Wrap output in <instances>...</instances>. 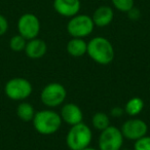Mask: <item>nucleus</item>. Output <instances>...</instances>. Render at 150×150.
<instances>
[{"mask_svg": "<svg viewBox=\"0 0 150 150\" xmlns=\"http://www.w3.org/2000/svg\"><path fill=\"white\" fill-rule=\"evenodd\" d=\"M26 56L30 59H40L47 52V45L45 41L40 38H33V39L27 40V44L24 50Z\"/></svg>", "mask_w": 150, "mask_h": 150, "instance_id": "nucleus-13", "label": "nucleus"}, {"mask_svg": "<svg viewBox=\"0 0 150 150\" xmlns=\"http://www.w3.org/2000/svg\"><path fill=\"white\" fill-rule=\"evenodd\" d=\"M8 30V21L3 15L0 13V36L4 35Z\"/></svg>", "mask_w": 150, "mask_h": 150, "instance_id": "nucleus-21", "label": "nucleus"}, {"mask_svg": "<svg viewBox=\"0 0 150 150\" xmlns=\"http://www.w3.org/2000/svg\"><path fill=\"white\" fill-rule=\"evenodd\" d=\"M86 54L95 63L103 66L110 64L115 56L112 43L102 36H96L88 42Z\"/></svg>", "mask_w": 150, "mask_h": 150, "instance_id": "nucleus-1", "label": "nucleus"}, {"mask_svg": "<svg viewBox=\"0 0 150 150\" xmlns=\"http://www.w3.org/2000/svg\"><path fill=\"white\" fill-rule=\"evenodd\" d=\"M26 44H27V40L20 34L13 36L9 40V47H11V50L16 52H23L26 47Z\"/></svg>", "mask_w": 150, "mask_h": 150, "instance_id": "nucleus-18", "label": "nucleus"}, {"mask_svg": "<svg viewBox=\"0 0 150 150\" xmlns=\"http://www.w3.org/2000/svg\"><path fill=\"white\" fill-rule=\"evenodd\" d=\"M123 113H125V109L120 108V107H114V108H112V110H111L110 114L112 115L113 117H118V116H121Z\"/></svg>", "mask_w": 150, "mask_h": 150, "instance_id": "nucleus-23", "label": "nucleus"}, {"mask_svg": "<svg viewBox=\"0 0 150 150\" xmlns=\"http://www.w3.org/2000/svg\"><path fill=\"white\" fill-rule=\"evenodd\" d=\"M18 31L26 40L37 37L40 32V21L37 16L31 13L22 15L18 21Z\"/></svg>", "mask_w": 150, "mask_h": 150, "instance_id": "nucleus-8", "label": "nucleus"}, {"mask_svg": "<svg viewBox=\"0 0 150 150\" xmlns=\"http://www.w3.org/2000/svg\"><path fill=\"white\" fill-rule=\"evenodd\" d=\"M123 138L120 129L109 125L101 132L98 139L99 150H120L123 144Z\"/></svg>", "mask_w": 150, "mask_h": 150, "instance_id": "nucleus-7", "label": "nucleus"}, {"mask_svg": "<svg viewBox=\"0 0 150 150\" xmlns=\"http://www.w3.org/2000/svg\"><path fill=\"white\" fill-rule=\"evenodd\" d=\"M60 116L62 121L66 122L69 125H75L77 123L82 122L83 113L79 106L74 103H66L62 106L60 112Z\"/></svg>", "mask_w": 150, "mask_h": 150, "instance_id": "nucleus-11", "label": "nucleus"}, {"mask_svg": "<svg viewBox=\"0 0 150 150\" xmlns=\"http://www.w3.org/2000/svg\"><path fill=\"white\" fill-rule=\"evenodd\" d=\"M120 150H131V149H120Z\"/></svg>", "mask_w": 150, "mask_h": 150, "instance_id": "nucleus-25", "label": "nucleus"}, {"mask_svg": "<svg viewBox=\"0 0 150 150\" xmlns=\"http://www.w3.org/2000/svg\"><path fill=\"white\" fill-rule=\"evenodd\" d=\"M134 150H150V136H144L135 141Z\"/></svg>", "mask_w": 150, "mask_h": 150, "instance_id": "nucleus-20", "label": "nucleus"}, {"mask_svg": "<svg viewBox=\"0 0 150 150\" xmlns=\"http://www.w3.org/2000/svg\"><path fill=\"white\" fill-rule=\"evenodd\" d=\"M88 50V42L84 38H74L72 37L66 45V50L71 57L80 58L86 54Z\"/></svg>", "mask_w": 150, "mask_h": 150, "instance_id": "nucleus-14", "label": "nucleus"}, {"mask_svg": "<svg viewBox=\"0 0 150 150\" xmlns=\"http://www.w3.org/2000/svg\"><path fill=\"white\" fill-rule=\"evenodd\" d=\"M82 150H98V149H95V148H92V147H86V148H84V149H82Z\"/></svg>", "mask_w": 150, "mask_h": 150, "instance_id": "nucleus-24", "label": "nucleus"}, {"mask_svg": "<svg viewBox=\"0 0 150 150\" xmlns=\"http://www.w3.org/2000/svg\"><path fill=\"white\" fill-rule=\"evenodd\" d=\"M93 133L91 127L83 122L72 125L66 136V144L70 150H82L92 143Z\"/></svg>", "mask_w": 150, "mask_h": 150, "instance_id": "nucleus-3", "label": "nucleus"}, {"mask_svg": "<svg viewBox=\"0 0 150 150\" xmlns=\"http://www.w3.org/2000/svg\"><path fill=\"white\" fill-rule=\"evenodd\" d=\"M52 6L58 15L70 19L79 13L81 2L80 0H54Z\"/></svg>", "mask_w": 150, "mask_h": 150, "instance_id": "nucleus-10", "label": "nucleus"}, {"mask_svg": "<svg viewBox=\"0 0 150 150\" xmlns=\"http://www.w3.org/2000/svg\"><path fill=\"white\" fill-rule=\"evenodd\" d=\"M113 7L120 13H127L135 6V0H111Z\"/></svg>", "mask_w": 150, "mask_h": 150, "instance_id": "nucleus-19", "label": "nucleus"}, {"mask_svg": "<svg viewBox=\"0 0 150 150\" xmlns=\"http://www.w3.org/2000/svg\"><path fill=\"white\" fill-rule=\"evenodd\" d=\"M127 13L129 19L132 20V21H138V20L141 18V11H140L138 7H135V6L129 9Z\"/></svg>", "mask_w": 150, "mask_h": 150, "instance_id": "nucleus-22", "label": "nucleus"}, {"mask_svg": "<svg viewBox=\"0 0 150 150\" xmlns=\"http://www.w3.org/2000/svg\"><path fill=\"white\" fill-rule=\"evenodd\" d=\"M31 82L23 77H15L9 79L5 83L4 93L11 100L13 101H24L29 98L32 94Z\"/></svg>", "mask_w": 150, "mask_h": 150, "instance_id": "nucleus-6", "label": "nucleus"}, {"mask_svg": "<svg viewBox=\"0 0 150 150\" xmlns=\"http://www.w3.org/2000/svg\"><path fill=\"white\" fill-rule=\"evenodd\" d=\"M67 97V91L62 83L50 82L42 88L40 93V100L42 104L48 108L61 106L65 102Z\"/></svg>", "mask_w": 150, "mask_h": 150, "instance_id": "nucleus-5", "label": "nucleus"}, {"mask_svg": "<svg viewBox=\"0 0 150 150\" xmlns=\"http://www.w3.org/2000/svg\"><path fill=\"white\" fill-rule=\"evenodd\" d=\"M32 122L37 133L41 135H52L60 129L63 121L60 113L46 109L36 112Z\"/></svg>", "mask_w": 150, "mask_h": 150, "instance_id": "nucleus-2", "label": "nucleus"}, {"mask_svg": "<svg viewBox=\"0 0 150 150\" xmlns=\"http://www.w3.org/2000/svg\"><path fill=\"white\" fill-rule=\"evenodd\" d=\"M114 18V11L109 5H101L97 7L92 16L95 27L104 28L110 25Z\"/></svg>", "mask_w": 150, "mask_h": 150, "instance_id": "nucleus-12", "label": "nucleus"}, {"mask_svg": "<svg viewBox=\"0 0 150 150\" xmlns=\"http://www.w3.org/2000/svg\"><path fill=\"white\" fill-rule=\"evenodd\" d=\"M35 113V109L30 103L22 102L18 105L17 115L21 120L25 121V122H29V121L33 120Z\"/></svg>", "mask_w": 150, "mask_h": 150, "instance_id": "nucleus-16", "label": "nucleus"}, {"mask_svg": "<svg viewBox=\"0 0 150 150\" xmlns=\"http://www.w3.org/2000/svg\"><path fill=\"white\" fill-rule=\"evenodd\" d=\"M120 131L125 139L137 141L147 135L148 125L140 118H129L122 123Z\"/></svg>", "mask_w": 150, "mask_h": 150, "instance_id": "nucleus-9", "label": "nucleus"}, {"mask_svg": "<svg viewBox=\"0 0 150 150\" xmlns=\"http://www.w3.org/2000/svg\"><path fill=\"white\" fill-rule=\"evenodd\" d=\"M92 125L96 129L102 132L110 125V117L104 112H97L92 117Z\"/></svg>", "mask_w": 150, "mask_h": 150, "instance_id": "nucleus-17", "label": "nucleus"}, {"mask_svg": "<svg viewBox=\"0 0 150 150\" xmlns=\"http://www.w3.org/2000/svg\"><path fill=\"white\" fill-rule=\"evenodd\" d=\"M95 24L88 15H78L70 18L67 24V32L71 37L86 38L94 32Z\"/></svg>", "mask_w": 150, "mask_h": 150, "instance_id": "nucleus-4", "label": "nucleus"}, {"mask_svg": "<svg viewBox=\"0 0 150 150\" xmlns=\"http://www.w3.org/2000/svg\"><path fill=\"white\" fill-rule=\"evenodd\" d=\"M144 109V101L143 99L139 97H134L131 98L127 102L125 106V113H127L129 116L135 117L139 115Z\"/></svg>", "mask_w": 150, "mask_h": 150, "instance_id": "nucleus-15", "label": "nucleus"}]
</instances>
